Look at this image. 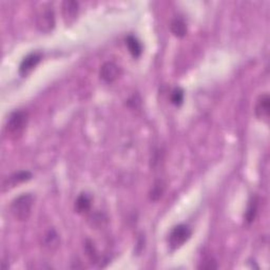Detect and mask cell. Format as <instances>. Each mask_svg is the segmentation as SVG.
<instances>
[{
  "instance_id": "obj_6",
  "label": "cell",
  "mask_w": 270,
  "mask_h": 270,
  "mask_svg": "<svg viewBox=\"0 0 270 270\" xmlns=\"http://www.w3.org/2000/svg\"><path fill=\"white\" fill-rule=\"evenodd\" d=\"M270 114V99L268 94H263L257 99L255 105V115L256 117L264 122H268Z\"/></svg>"
},
{
  "instance_id": "obj_9",
  "label": "cell",
  "mask_w": 270,
  "mask_h": 270,
  "mask_svg": "<svg viewBox=\"0 0 270 270\" xmlns=\"http://www.w3.org/2000/svg\"><path fill=\"white\" fill-rule=\"evenodd\" d=\"M59 244H60L59 235L54 229L48 230L45 234V235L42 236L41 245L43 248H45L47 251H49V252H54V251L57 250L59 247Z\"/></svg>"
},
{
  "instance_id": "obj_16",
  "label": "cell",
  "mask_w": 270,
  "mask_h": 270,
  "mask_svg": "<svg viewBox=\"0 0 270 270\" xmlns=\"http://www.w3.org/2000/svg\"><path fill=\"white\" fill-rule=\"evenodd\" d=\"M256 210H257V204L254 200V202L250 203L248 209H247V212H246V221L248 223H251L254 221L255 216H256Z\"/></svg>"
},
{
  "instance_id": "obj_4",
  "label": "cell",
  "mask_w": 270,
  "mask_h": 270,
  "mask_svg": "<svg viewBox=\"0 0 270 270\" xmlns=\"http://www.w3.org/2000/svg\"><path fill=\"white\" fill-rule=\"evenodd\" d=\"M192 234L190 227L186 225H178L171 230L168 242L172 249H178L189 240Z\"/></svg>"
},
{
  "instance_id": "obj_5",
  "label": "cell",
  "mask_w": 270,
  "mask_h": 270,
  "mask_svg": "<svg viewBox=\"0 0 270 270\" xmlns=\"http://www.w3.org/2000/svg\"><path fill=\"white\" fill-rule=\"evenodd\" d=\"M122 70L115 62L108 61L105 62L100 69V78H102L106 83H113L115 81L119 76H121Z\"/></svg>"
},
{
  "instance_id": "obj_8",
  "label": "cell",
  "mask_w": 270,
  "mask_h": 270,
  "mask_svg": "<svg viewBox=\"0 0 270 270\" xmlns=\"http://www.w3.org/2000/svg\"><path fill=\"white\" fill-rule=\"evenodd\" d=\"M41 60V54L40 53H31L27 55L21 61L19 67V73L22 76H26L29 73L32 72L33 69L39 64Z\"/></svg>"
},
{
  "instance_id": "obj_11",
  "label": "cell",
  "mask_w": 270,
  "mask_h": 270,
  "mask_svg": "<svg viewBox=\"0 0 270 270\" xmlns=\"http://www.w3.org/2000/svg\"><path fill=\"white\" fill-rule=\"evenodd\" d=\"M126 43H127V47L131 55L133 56L134 58H139L143 53V47L139 39H137L136 37L130 35L127 37V39H126Z\"/></svg>"
},
{
  "instance_id": "obj_14",
  "label": "cell",
  "mask_w": 270,
  "mask_h": 270,
  "mask_svg": "<svg viewBox=\"0 0 270 270\" xmlns=\"http://www.w3.org/2000/svg\"><path fill=\"white\" fill-rule=\"evenodd\" d=\"M164 190H165V186L164 184L162 183V181H156V183L154 184L153 188H152V190H151V199L153 200H159L162 196V193H164Z\"/></svg>"
},
{
  "instance_id": "obj_3",
  "label": "cell",
  "mask_w": 270,
  "mask_h": 270,
  "mask_svg": "<svg viewBox=\"0 0 270 270\" xmlns=\"http://www.w3.org/2000/svg\"><path fill=\"white\" fill-rule=\"evenodd\" d=\"M36 27L42 33H50L55 27V15L52 7L42 5L36 14Z\"/></svg>"
},
{
  "instance_id": "obj_12",
  "label": "cell",
  "mask_w": 270,
  "mask_h": 270,
  "mask_svg": "<svg viewBox=\"0 0 270 270\" xmlns=\"http://www.w3.org/2000/svg\"><path fill=\"white\" fill-rule=\"evenodd\" d=\"M91 208V198L87 193H81L75 202V210L77 213H86Z\"/></svg>"
},
{
  "instance_id": "obj_13",
  "label": "cell",
  "mask_w": 270,
  "mask_h": 270,
  "mask_svg": "<svg viewBox=\"0 0 270 270\" xmlns=\"http://www.w3.org/2000/svg\"><path fill=\"white\" fill-rule=\"evenodd\" d=\"M170 29L171 32L177 37H180V38L184 37L187 33L186 23L183 19H180V18H175V19L172 20L170 24Z\"/></svg>"
},
{
  "instance_id": "obj_7",
  "label": "cell",
  "mask_w": 270,
  "mask_h": 270,
  "mask_svg": "<svg viewBox=\"0 0 270 270\" xmlns=\"http://www.w3.org/2000/svg\"><path fill=\"white\" fill-rule=\"evenodd\" d=\"M62 16H64V20L67 24H71L76 20L79 7L76 1H72V0H67V1L62 2Z\"/></svg>"
},
{
  "instance_id": "obj_15",
  "label": "cell",
  "mask_w": 270,
  "mask_h": 270,
  "mask_svg": "<svg viewBox=\"0 0 270 270\" xmlns=\"http://www.w3.org/2000/svg\"><path fill=\"white\" fill-rule=\"evenodd\" d=\"M184 102V91L180 88H177L172 91L171 103L175 106H180Z\"/></svg>"
},
{
  "instance_id": "obj_17",
  "label": "cell",
  "mask_w": 270,
  "mask_h": 270,
  "mask_svg": "<svg viewBox=\"0 0 270 270\" xmlns=\"http://www.w3.org/2000/svg\"><path fill=\"white\" fill-rule=\"evenodd\" d=\"M85 248H86V252H87L88 256H89L92 261H95V260H96V257H97V253H96V249H95V247L93 246L92 242L87 241V242H86V246H85Z\"/></svg>"
},
{
  "instance_id": "obj_2",
  "label": "cell",
  "mask_w": 270,
  "mask_h": 270,
  "mask_svg": "<svg viewBox=\"0 0 270 270\" xmlns=\"http://www.w3.org/2000/svg\"><path fill=\"white\" fill-rule=\"evenodd\" d=\"M34 197L30 193L21 194L16 198L11 205V212L17 221H27L32 213Z\"/></svg>"
},
{
  "instance_id": "obj_1",
  "label": "cell",
  "mask_w": 270,
  "mask_h": 270,
  "mask_svg": "<svg viewBox=\"0 0 270 270\" xmlns=\"http://www.w3.org/2000/svg\"><path fill=\"white\" fill-rule=\"evenodd\" d=\"M29 115L24 110H16L12 112L7 124H5V133L12 141L19 140L27 129Z\"/></svg>"
},
{
  "instance_id": "obj_10",
  "label": "cell",
  "mask_w": 270,
  "mask_h": 270,
  "mask_svg": "<svg viewBox=\"0 0 270 270\" xmlns=\"http://www.w3.org/2000/svg\"><path fill=\"white\" fill-rule=\"evenodd\" d=\"M31 178H32V174H31L29 171H19L17 173L12 174L8 179L7 184H4V186H8V188L15 187L17 185L23 183V181L29 180Z\"/></svg>"
},
{
  "instance_id": "obj_18",
  "label": "cell",
  "mask_w": 270,
  "mask_h": 270,
  "mask_svg": "<svg viewBox=\"0 0 270 270\" xmlns=\"http://www.w3.org/2000/svg\"><path fill=\"white\" fill-rule=\"evenodd\" d=\"M200 269H216L217 268V264L216 262V260L213 259H208V260H205L204 262H202V265L199 266Z\"/></svg>"
}]
</instances>
